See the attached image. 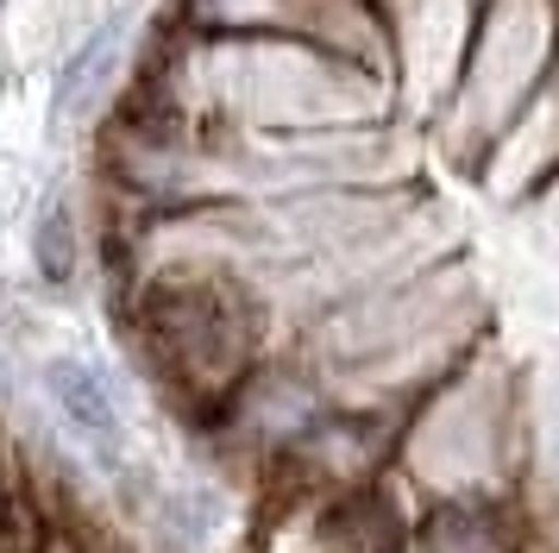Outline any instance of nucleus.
<instances>
[{
  "instance_id": "f257e3e1",
  "label": "nucleus",
  "mask_w": 559,
  "mask_h": 553,
  "mask_svg": "<svg viewBox=\"0 0 559 553\" xmlns=\"http://www.w3.org/2000/svg\"><path fill=\"white\" fill-rule=\"evenodd\" d=\"M490 340H497V302L472 251L459 246L383 290L328 308L289 340V352H302L340 402L403 415Z\"/></svg>"
},
{
  "instance_id": "f03ea898",
  "label": "nucleus",
  "mask_w": 559,
  "mask_h": 553,
  "mask_svg": "<svg viewBox=\"0 0 559 553\" xmlns=\"http://www.w3.org/2000/svg\"><path fill=\"white\" fill-rule=\"evenodd\" d=\"M139 95L214 132H321V126L408 120L383 75L283 32L258 38L170 32Z\"/></svg>"
},
{
  "instance_id": "7ed1b4c3",
  "label": "nucleus",
  "mask_w": 559,
  "mask_h": 553,
  "mask_svg": "<svg viewBox=\"0 0 559 553\" xmlns=\"http://www.w3.org/2000/svg\"><path fill=\"white\" fill-rule=\"evenodd\" d=\"M390 478L415 516L428 503H522V358L497 340L415 397L396 422Z\"/></svg>"
},
{
  "instance_id": "20e7f679",
  "label": "nucleus",
  "mask_w": 559,
  "mask_h": 553,
  "mask_svg": "<svg viewBox=\"0 0 559 553\" xmlns=\"http://www.w3.org/2000/svg\"><path fill=\"white\" fill-rule=\"evenodd\" d=\"M559 63V0H478L472 45L459 57L453 95L428 120V151L459 176H478L509 126L522 120Z\"/></svg>"
},
{
  "instance_id": "39448f33",
  "label": "nucleus",
  "mask_w": 559,
  "mask_h": 553,
  "mask_svg": "<svg viewBox=\"0 0 559 553\" xmlns=\"http://www.w3.org/2000/svg\"><path fill=\"white\" fill-rule=\"evenodd\" d=\"M378 7L390 20V45H396L403 114L428 132L440 101L453 95L459 57L472 45V25H478V0H378Z\"/></svg>"
},
{
  "instance_id": "423d86ee",
  "label": "nucleus",
  "mask_w": 559,
  "mask_h": 553,
  "mask_svg": "<svg viewBox=\"0 0 559 553\" xmlns=\"http://www.w3.org/2000/svg\"><path fill=\"white\" fill-rule=\"evenodd\" d=\"M38 390L51 402L57 427L88 452V466L107 478H127L139 459H132V415L120 390H114V377L88 358V352H51L45 365H38Z\"/></svg>"
},
{
  "instance_id": "0eeeda50",
  "label": "nucleus",
  "mask_w": 559,
  "mask_h": 553,
  "mask_svg": "<svg viewBox=\"0 0 559 553\" xmlns=\"http://www.w3.org/2000/svg\"><path fill=\"white\" fill-rule=\"evenodd\" d=\"M132 32H139V13H132V7H114V13L88 25L76 38V50L63 57V70H57V82H51V132L57 139L88 132V126L107 114V101L120 95Z\"/></svg>"
},
{
  "instance_id": "6e6552de",
  "label": "nucleus",
  "mask_w": 559,
  "mask_h": 553,
  "mask_svg": "<svg viewBox=\"0 0 559 553\" xmlns=\"http://www.w3.org/2000/svg\"><path fill=\"white\" fill-rule=\"evenodd\" d=\"M522 516L559 548V352L522 365Z\"/></svg>"
},
{
  "instance_id": "1a4fd4ad",
  "label": "nucleus",
  "mask_w": 559,
  "mask_h": 553,
  "mask_svg": "<svg viewBox=\"0 0 559 553\" xmlns=\"http://www.w3.org/2000/svg\"><path fill=\"white\" fill-rule=\"evenodd\" d=\"M239 522V497L221 478H182V484H157L145 497V528L170 553H214Z\"/></svg>"
},
{
  "instance_id": "9d476101",
  "label": "nucleus",
  "mask_w": 559,
  "mask_h": 553,
  "mask_svg": "<svg viewBox=\"0 0 559 553\" xmlns=\"http://www.w3.org/2000/svg\"><path fill=\"white\" fill-rule=\"evenodd\" d=\"M415 534L428 553H528L534 528L515 497L497 503H428L415 516Z\"/></svg>"
},
{
  "instance_id": "9b49d317",
  "label": "nucleus",
  "mask_w": 559,
  "mask_h": 553,
  "mask_svg": "<svg viewBox=\"0 0 559 553\" xmlns=\"http://www.w3.org/2000/svg\"><path fill=\"white\" fill-rule=\"evenodd\" d=\"M32 271L51 290H70L82 276V258H88V239H82V208L70 189H45V201L32 208Z\"/></svg>"
},
{
  "instance_id": "f8f14e48",
  "label": "nucleus",
  "mask_w": 559,
  "mask_h": 553,
  "mask_svg": "<svg viewBox=\"0 0 559 553\" xmlns=\"http://www.w3.org/2000/svg\"><path fill=\"white\" fill-rule=\"evenodd\" d=\"M383 553H428V548H421V534H415V528H408L403 541H396V548H383Z\"/></svg>"
},
{
  "instance_id": "ddd939ff",
  "label": "nucleus",
  "mask_w": 559,
  "mask_h": 553,
  "mask_svg": "<svg viewBox=\"0 0 559 553\" xmlns=\"http://www.w3.org/2000/svg\"><path fill=\"white\" fill-rule=\"evenodd\" d=\"M0 390H7V365H0Z\"/></svg>"
}]
</instances>
